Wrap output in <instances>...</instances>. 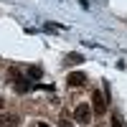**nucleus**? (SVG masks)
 <instances>
[{
	"instance_id": "1",
	"label": "nucleus",
	"mask_w": 127,
	"mask_h": 127,
	"mask_svg": "<svg viewBox=\"0 0 127 127\" xmlns=\"http://www.w3.org/2000/svg\"><path fill=\"white\" fill-rule=\"evenodd\" d=\"M92 107H89V104H79V107L76 109H74V120H76L79 125H89L92 122Z\"/></svg>"
},
{
	"instance_id": "2",
	"label": "nucleus",
	"mask_w": 127,
	"mask_h": 127,
	"mask_svg": "<svg viewBox=\"0 0 127 127\" xmlns=\"http://www.w3.org/2000/svg\"><path fill=\"white\" fill-rule=\"evenodd\" d=\"M92 109L97 112V114H104V112H107V102H104L102 92H94V94H92Z\"/></svg>"
},
{
	"instance_id": "3",
	"label": "nucleus",
	"mask_w": 127,
	"mask_h": 127,
	"mask_svg": "<svg viewBox=\"0 0 127 127\" xmlns=\"http://www.w3.org/2000/svg\"><path fill=\"white\" fill-rule=\"evenodd\" d=\"M66 84L71 89H76V87H84V84H87V76H84L81 71H74V74H69L66 76Z\"/></svg>"
},
{
	"instance_id": "4",
	"label": "nucleus",
	"mask_w": 127,
	"mask_h": 127,
	"mask_svg": "<svg viewBox=\"0 0 127 127\" xmlns=\"http://www.w3.org/2000/svg\"><path fill=\"white\" fill-rule=\"evenodd\" d=\"M0 127H18V114H0Z\"/></svg>"
},
{
	"instance_id": "5",
	"label": "nucleus",
	"mask_w": 127,
	"mask_h": 127,
	"mask_svg": "<svg viewBox=\"0 0 127 127\" xmlns=\"http://www.w3.org/2000/svg\"><path fill=\"white\" fill-rule=\"evenodd\" d=\"M13 87H15V92H20V94H26V92L31 89V84H28V79H18V76H15V81H13Z\"/></svg>"
},
{
	"instance_id": "6",
	"label": "nucleus",
	"mask_w": 127,
	"mask_h": 127,
	"mask_svg": "<svg viewBox=\"0 0 127 127\" xmlns=\"http://www.w3.org/2000/svg\"><path fill=\"white\" fill-rule=\"evenodd\" d=\"M26 71H28L31 79H41V74H43V71H41V66H28Z\"/></svg>"
},
{
	"instance_id": "7",
	"label": "nucleus",
	"mask_w": 127,
	"mask_h": 127,
	"mask_svg": "<svg viewBox=\"0 0 127 127\" xmlns=\"http://www.w3.org/2000/svg\"><path fill=\"white\" fill-rule=\"evenodd\" d=\"M81 61H84L81 54H69V56H66V64H81Z\"/></svg>"
},
{
	"instance_id": "8",
	"label": "nucleus",
	"mask_w": 127,
	"mask_h": 127,
	"mask_svg": "<svg viewBox=\"0 0 127 127\" xmlns=\"http://www.w3.org/2000/svg\"><path fill=\"white\" fill-rule=\"evenodd\" d=\"M112 127H125V122H122V117H120L117 112L112 114Z\"/></svg>"
},
{
	"instance_id": "9",
	"label": "nucleus",
	"mask_w": 127,
	"mask_h": 127,
	"mask_svg": "<svg viewBox=\"0 0 127 127\" xmlns=\"http://www.w3.org/2000/svg\"><path fill=\"white\" fill-rule=\"evenodd\" d=\"M59 125H61V127H74V122H71V120H61Z\"/></svg>"
},
{
	"instance_id": "10",
	"label": "nucleus",
	"mask_w": 127,
	"mask_h": 127,
	"mask_svg": "<svg viewBox=\"0 0 127 127\" xmlns=\"http://www.w3.org/2000/svg\"><path fill=\"white\" fill-rule=\"evenodd\" d=\"M36 127H48V125H46V122H38V125H36Z\"/></svg>"
},
{
	"instance_id": "11",
	"label": "nucleus",
	"mask_w": 127,
	"mask_h": 127,
	"mask_svg": "<svg viewBox=\"0 0 127 127\" xmlns=\"http://www.w3.org/2000/svg\"><path fill=\"white\" fill-rule=\"evenodd\" d=\"M0 109H3V99H0Z\"/></svg>"
}]
</instances>
